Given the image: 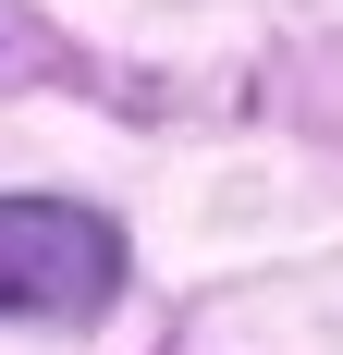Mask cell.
<instances>
[{
    "label": "cell",
    "instance_id": "obj_1",
    "mask_svg": "<svg viewBox=\"0 0 343 355\" xmlns=\"http://www.w3.org/2000/svg\"><path fill=\"white\" fill-rule=\"evenodd\" d=\"M123 294V233L74 196H0V319H99Z\"/></svg>",
    "mask_w": 343,
    "mask_h": 355
}]
</instances>
